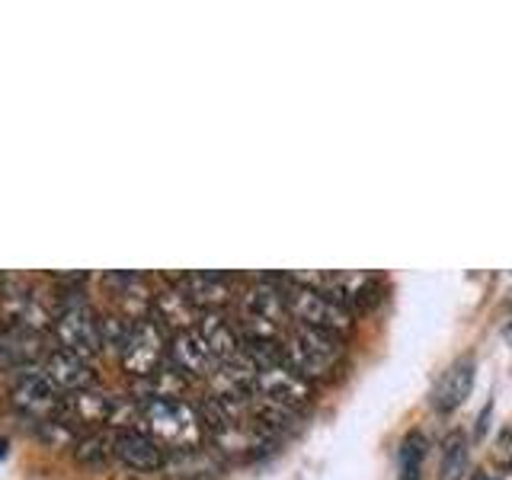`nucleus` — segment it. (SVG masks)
Wrapping results in <instances>:
<instances>
[{"label": "nucleus", "mask_w": 512, "mask_h": 480, "mask_svg": "<svg viewBox=\"0 0 512 480\" xmlns=\"http://www.w3.org/2000/svg\"><path fill=\"white\" fill-rule=\"evenodd\" d=\"M135 404H138L135 429L148 432V436L164 445L167 452L205 445L208 429L202 423L199 404H189L186 397H141Z\"/></svg>", "instance_id": "obj_1"}, {"label": "nucleus", "mask_w": 512, "mask_h": 480, "mask_svg": "<svg viewBox=\"0 0 512 480\" xmlns=\"http://www.w3.org/2000/svg\"><path fill=\"white\" fill-rule=\"evenodd\" d=\"M285 346V362L301 372L311 384L324 381L333 375V368L340 365L346 343L343 333L333 330H317V327H304V324H288V333L282 336Z\"/></svg>", "instance_id": "obj_2"}, {"label": "nucleus", "mask_w": 512, "mask_h": 480, "mask_svg": "<svg viewBox=\"0 0 512 480\" xmlns=\"http://www.w3.org/2000/svg\"><path fill=\"white\" fill-rule=\"evenodd\" d=\"M52 333L61 349L77 352L80 359H93L96 352H103L100 314L80 288H58V317Z\"/></svg>", "instance_id": "obj_3"}, {"label": "nucleus", "mask_w": 512, "mask_h": 480, "mask_svg": "<svg viewBox=\"0 0 512 480\" xmlns=\"http://www.w3.org/2000/svg\"><path fill=\"white\" fill-rule=\"evenodd\" d=\"M167 349H170V333L151 314H144L135 317L132 333H128V340L119 352V362L135 381L151 378L157 368L167 365Z\"/></svg>", "instance_id": "obj_4"}, {"label": "nucleus", "mask_w": 512, "mask_h": 480, "mask_svg": "<svg viewBox=\"0 0 512 480\" xmlns=\"http://www.w3.org/2000/svg\"><path fill=\"white\" fill-rule=\"evenodd\" d=\"M288 314H292V324L333 330L343 336L352 327V311L343 301H336L330 292H320V288L288 285Z\"/></svg>", "instance_id": "obj_5"}, {"label": "nucleus", "mask_w": 512, "mask_h": 480, "mask_svg": "<svg viewBox=\"0 0 512 480\" xmlns=\"http://www.w3.org/2000/svg\"><path fill=\"white\" fill-rule=\"evenodd\" d=\"M10 397H13V407L26 413L32 423L52 420V416H61V410H64V394L42 375L39 365L20 372Z\"/></svg>", "instance_id": "obj_6"}, {"label": "nucleus", "mask_w": 512, "mask_h": 480, "mask_svg": "<svg viewBox=\"0 0 512 480\" xmlns=\"http://www.w3.org/2000/svg\"><path fill=\"white\" fill-rule=\"evenodd\" d=\"M253 394L276 400V404H285V407L304 410V404H311V397H314V384L301 372H295L288 362H276L256 372Z\"/></svg>", "instance_id": "obj_7"}, {"label": "nucleus", "mask_w": 512, "mask_h": 480, "mask_svg": "<svg viewBox=\"0 0 512 480\" xmlns=\"http://www.w3.org/2000/svg\"><path fill=\"white\" fill-rule=\"evenodd\" d=\"M39 368L61 394H77V391L96 388V372H93L90 359H80L77 352H68L61 346L48 349Z\"/></svg>", "instance_id": "obj_8"}, {"label": "nucleus", "mask_w": 512, "mask_h": 480, "mask_svg": "<svg viewBox=\"0 0 512 480\" xmlns=\"http://www.w3.org/2000/svg\"><path fill=\"white\" fill-rule=\"evenodd\" d=\"M167 362L180 372L183 378H212L218 372V359L212 356V349L205 346L199 330H183L170 336V349H167Z\"/></svg>", "instance_id": "obj_9"}, {"label": "nucleus", "mask_w": 512, "mask_h": 480, "mask_svg": "<svg viewBox=\"0 0 512 480\" xmlns=\"http://www.w3.org/2000/svg\"><path fill=\"white\" fill-rule=\"evenodd\" d=\"M173 282L199 311H218L237 295V279L228 272H186Z\"/></svg>", "instance_id": "obj_10"}, {"label": "nucleus", "mask_w": 512, "mask_h": 480, "mask_svg": "<svg viewBox=\"0 0 512 480\" xmlns=\"http://www.w3.org/2000/svg\"><path fill=\"white\" fill-rule=\"evenodd\" d=\"M112 458L122 461L132 471H164L167 448L154 442L148 432L132 426V429H116V436H112Z\"/></svg>", "instance_id": "obj_11"}, {"label": "nucleus", "mask_w": 512, "mask_h": 480, "mask_svg": "<svg viewBox=\"0 0 512 480\" xmlns=\"http://www.w3.org/2000/svg\"><path fill=\"white\" fill-rule=\"evenodd\" d=\"M474 378H477V359L474 356H458L452 365L439 375L436 388H432V410L436 413H455L464 400L474 391Z\"/></svg>", "instance_id": "obj_12"}, {"label": "nucleus", "mask_w": 512, "mask_h": 480, "mask_svg": "<svg viewBox=\"0 0 512 480\" xmlns=\"http://www.w3.org/2000/svg\"><path fill=\"white\" fill-rule=\"evenodd\" d=\"M148 314L173 336V333H183V330L196 327L202 311L180 292V288L173 285V288H160V292H154V301H151Z\"/></svg>", "instance_id": "obj_13"}, {"label": "nucleus", "mask_w": 512, "mask_h": 480, "mask_svg": "<svg viewBox=\"0 0 512 480\" xmlns=\"http://www.w3.org/2000/svg\"><path fill=\"white\" fill-rule=\"evenodd\" d=\"M196 330H199V336L205 340V346L212 349V356H215L218 362L237 356L240 346H244V336H240V327L234 324V320L224 317L221 311H202Z\"/></svg>", "instance_id": "obj_14"}, {"label": "nucleus", "mask_w": 512, "mask_h": 480, "mask_svg": "<svg viewBox=\"0 0 512 480\" xmlns=\"http://www.w3.org/2000/svg\"><path fill=\"white\" fill-rule=\"evenodd\" d=\"M164 471H170L173 477L183 480H199V477H212L221 471V461L212 448H180V452H167V464Z\"/></svg>", "instance_id": "obj_15"}, {"label": "nucleus", "mask_w": 512, "mask_h": 480, "mask_svg": "<svg viewBox=\"0 0 512 480\" xmlns=\"http://www.w3.org/2000/svg\"><path fill=\"white\" fill-rule=\"evenodd\" d=\"M471 461V439L461 429L448 432L442 442V461H439V480H464Z\"/></svg>", "instance_id": "obj_16"}, {"label": "nucleus", "mask_w": 512, "mask_h": 480, "mask_svg": "<svg viewBox=\"0 0 512 480\" xmlns=\"http://www.w3.org/2000/svg\"><path fill=\"white\" fill-rule=\"evenodd\" d=\"M429 442L420 429H410L404 442L397 445V480H423Z\"/></svg>", "instance_id": "obj_17"}, {"label": "nucleus", "mask_w": 512, "mask_h": 480, "mask_svg": "<svg viewBox=\"0 0 512 480\" xmlns=\"http://www.w3.org/2000/svg\"><path fill=\"white\" fill-rule=\"evenodd\" d=\"M112 436L116 429H84L74 442V458L84 464H103L112 458Z\"/></svg>", "instance_id": "obj_18"}, {"label": "nucleus", "mask_w": 512, "mask_h": 480, "mask_svg": "<svg viewBox=\"0 0 512 480\" xmlns=\"http://www.w3.org/2000/svg\"><path fill=\"white\" fill-rule=\"evenodd\" d=\"M80 429L77 423H71L68 416H52V420H42L36 423V436L52 445V448H74V442L80 439Z\"/></svg>", "instance_id": "obj_19"}, {"label": "nucleus", "mask_w": 512, "mask_h": 480, "mask_svg": "<svg viewBox=\"0 0 512 480\" xmlns=\"http://www.w3.org/2000/svg\"><path fill=\"white\" fill-rule=\"evenodd\" d=\"M490 458L500 471H509L512 468V420L496 432L493 439V448H490Z\"/></svg>", "instance_id": "obj_20"}, {"label": "nucleus", "mask_w": 512, "mask_h": 480, "mask_svg": "<svg viewBox=\"0 0 512 480\" xmlns=\"http://www.w3.org/2000/svg\"><path fill=\"white\" fill-rule=\"evenodd\" d=\"M471 480H500V477H493V474H484V471H480V474H474Z\"/></svg>", "instance_id": "obj_21"}, {"label": "nucleus", "mask_w": 512, "mask_h": 480, "mask_svg": "<svg viewBox=\"0 0 512 480\" xmlns=\"http://www.w3.org/2000/svg\"><path fill=\"white\" fill-rule=\"evenodd\" d=\"M503 336H506V343H512V320H509V324L503 327Z\"/></svg>", "instance_id": "obj_22"}, {"label": "nucleus", "mask_w": 512, "mask_h": 480, "mask_svg": "<svg viewBox=\"0 0 512 480\" xmlns=\"http://www.w3.org/2000/svg\"><path fill=\"white\" fill-rule=\"evenodd\" d=\"M7 455V442L4 439H0V458H4Z\"/></svg>", "instance_id": "obj_23"}]
</instances>
